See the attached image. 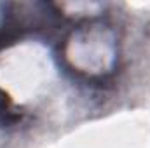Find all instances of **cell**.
<instances>
[{
  "label": "cell",
  "instance_id": "cell-1",
  "mask_svg": "<svg viewBox=\"0 0 150 148\" xmlns=\"http://www.w3.org/2000/svg\"><path fill=\"white\" fill-rule=\"evenodd\" d=\"M16 120H19V115L12 110L7 96L0 91V125H11Z\"/></svg>",
  "mask_w": 150,
  "mask_h": 148
}]
</instances>
